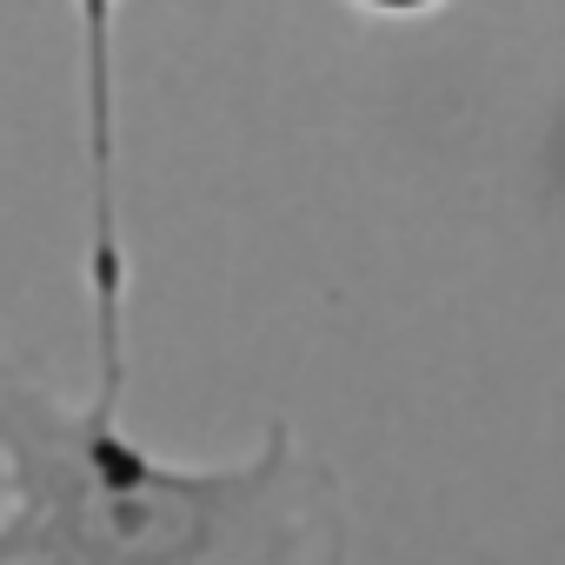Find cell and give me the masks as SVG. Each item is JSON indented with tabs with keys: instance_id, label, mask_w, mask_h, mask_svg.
I'll return each instance as SVG.
<instances>
[{
	"instance_id": "cell-1",
	"label": "cell",
	"mask_w": 565,
	"mask_h": 565,
	"mask_svg": "<svg viewBox=\"0 0 565 565\" xmlns=\"http://www.w3.org/2000/svg\"><path fill=\"white\" fill-rule=\"evenodd\" d=\"M353 552L340 472L287 419L233 466H180L94 399L0 380V565H320Z\"/></svg>"
},
{
	"instance_id": "cell-2",
	"label": "cell",
	"mask_w": 565,
	"mask_h": 565,
	"mask_svg": "<svg viewBox=\"0 0 565 565\" xmlns=\"http://www.w3.org/2000/svg\"><path fill=\"white\" fill-rule=\"evenodd\" d=\"M353 8H366V14H380V21H413V14L446 8V0H353Z\"/></svg>"
}]
</instances>
